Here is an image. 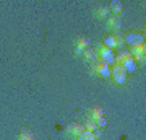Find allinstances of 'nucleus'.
<instances>
[{"label": "nucleus", "mask_w": 146, "mask_h": 140, "mask_svg": "<svg viewBox=\"0 0 146 140\" xmlns=\"http://www.w3.org/2000/svg\"><path fill=\"white\" fill-rule=\"evenodd\" d=\"M76 139L78 140H96V137H94V134L91 132V130H83Z\"/></svg>", "instance_id": "13"}, {"label": "nucleus", "mask_w": 146, "mask_h": 140, "mask_svg": "<svg viewBox=\"0 0 146 140\" xmlns=\"http://www.w3.org/2000/svg\"><path fill=\"white\" fill-rule=\"evenodd\" d=\"M89 44H91V41H89L88 36H78V38H76V46L81 47V49L89 47Z\"/></svg>", "instance_id": "12"}, {"label": "nucleus", "mask_w": 146, "mask_h": 140, "mask_svg": "<svg viewBox=\"0 0 146 140\" xmlns=\"http://www.w3.org/2000/svg\"><path fill=\"white\" fill-rule=\"evenodd\" d=\"M131 54H130V51H120L119 52V56L115 57V64L117 65H122L123 62H127V60H131Z\"/></svg>", "instance_id": "9"}, {"label": "nucleus", "mask_w": 146, "mask_h": 140, "mask_svg": "<svg viewBox=\"0 0 146 140\" xmlns=\"http://www.w3.org/2000/svg\"><path fill=\"white\" fill-rule=\"evenodd\" d=\"M122 67H123L125 73H127V72H135V68H136L135 60H133V59H131V60H127V62H123V64H122Z\"/></svg>", "instance_id": "14"}, {"label": "nucleus", "mask_w": 146, "mask_h": 140, "mask_svg": "<svg viewBox=\"0 0 146 140\" xmlns=\"http://www.w3.org/2000/svg\"><path fill=\"white\" fill-rule=\"evenodd\" d=\"M93 134H94V137L98 139V137H101V129H96V130H93Z\"/></svg>", "instance_id": "23"}, {"label": "nucleus", "mask_w": 146, "mask_h": 140, "mask_svg": "<svg viewBox=\"0 0 146 140\" xmlns=\"http://www.w3.org/2000/svg\"><path fill=\"white\" fill-rule=\"evenodd\" d=\"M107 26H109L110 29H114V31H119L120 28H122V18L119 15H110L107 18Z\"/></svg>", "instance_id": "5"}, {"label": "nucleus", "mask_w": 146, "mask_h": 140, "mask_svg": "<svg viewBox=\"0 0 146 140\" xmlns=\"http://www.w3.org/2000/svg\"><path fill=\"white\" fill-rule=\"evenodd\" d=\"M98 129V127H96V122H94L93 119H89L88 122H86V125H84V130H91V132H93V130H96Z\"/></svg>", "instance_id": "20"}, {"label": "nucleus", "mask_w": 146, "mask_h": 140, "mask_svg": "<svg viewBox=\"0 0 146 140\" xmlns=\"http://www.w3.org/2000/svg\"><path fill=\"white\" fill-rule=\"evenodd\" d=\"M83 54H84V57H86V59H93L94 56H96L91 47H86V49H83Z\"/></svg>", "instance_id": "21"}, {"label": "nucleus", "mask_w": 146, "mask_h": 140, "mask_svg": "<svg viewBox=\"0 0 146 140\" xmlns=\"http://www.w3.org/2000/svg\"><path fill=\"white\" fill-rule=\"evenodd\" d=\"M109 5L107 3H99V5L96 7V10H94V15L98 16V18H107L109 16Z\"/></svg>", "instance_id": "7"}, {"label": "nucleus", "mask_w": 146, "mask_h": 140, "mask_svg": "<svg viewBox=\"0 0 146 140\" xmlns=\"http://www.w3.org/2000/svg\"><path fill=\"white\" fill-rule=\"evenodd\" d=\"M101 60H102V62H104L106 65H112V64H115V54H114V52H110L107 57L101 59Z\"/></svg>", "instance_id": "17"}, {"label": "nucleus", "mask_w": 146, "mask_h": 140, "mask_svg": "<svg viewBox=\"0 0 146 140\" xmlns=\"http://www.w3.org/2000/svg\"><path fill=\"white\" fill-rule=\"evenodd\" d=\"M104 46L109 47V49H114V47H117L114 36H107V38H106V39H104Z\"/></svg>", "instance_id": "16"}, {"label": "nucleus", "mask_w": 146, "mask_h": 140, "mask_svg": "<svg viewBox=\"0 0 146 140\" xmlns=\"http://www.w3.org/2000/svg\"><path fill=\"white\" fill-rule=\"evenodd\" d=\"M93 70H94V73H98V75H101V77H104V78L110 77V68H109V65H106L102 60H101V62H98V64H94Z\"/></svg>", "instance_id": "4"}, {"label": "nucleus", "mask_w": 146, "mask_h": 140, "mask_svg": "<svg viewBox=\"0 0 146 140\" xmlns=\"http://www.w3.org/2000/svg\"><path fill=\"white\" fill-rule=\"evenodd\" d=\"M109 10L114 13V15H120L122 10H123V3L120 2V0H112L109 3Z\"/></svg>", "instance_id": "10"}, {"label": "nucleus", "mask_w": 146, "mask_h": 140, "mask_svg": "<svg viewBox=\"0 0 146 140\" xmlns=\"http://www.w3.org/2000/svg\"><path fill=\"white\" fill-rule=\"evenodd\" d=\"M75 54H76V56H80V54H83V49H81V47H75Z\"/></svg>", "instance_id": "22"}, {"label": "nucleus", "mask_w": 146, "mask_h": 140, "mask_svg": "<svg viewBox=\"0 0 146 140\" xmlns=\"http://www.w3.org/2000/svg\"><path fill=\"white\" fill-rule=\"evenodd\" d=\"M94 122H96V127H98V129H102V127H106V125H107L106 117H99V119H96Z\"/></svg>", "instance_id": "19"}, {"label": "nucleus", "mask_w": 146, "mask_h": 140, "mask_svg": "<svg viewBox=\"0 0 146 140\" xmlns=\"http://www.w3.org/2000/svg\"><path fill=\"white\" fill-rule=\"evenodd\" d=\"M130 54H131V57H135L136 60H143V62H145V54H146V46H145V42L135 44Z\"/></svg>", "instance_id": "2"}, {"label": "nucleus", "mask_w": 146, "mask_h": 140, "mask_svg": "<svg viewBox=\"0 0 146 140\" xmlns=\"http://www.w3.org/2000/svg\"><path fill=\"white\" fill-rule=\"evenodd\" d=\"M89 117H91L93 121L99 119V117H104V111H102V108L98 106V104H93V106L89 108Z\"/></svg>", "instance_id": "8"}, {"label": "nucleus", "mask_w": 146, "mask_h": 140, "mask_svg": "<svg viewBox=\"0 0 146 140\" xmlns=\"http://www.w3.org/2000/svg\"><path fill=\"white\" fill-rule=\"evenodd\" d=\"M110 52H112V49H109V47H106V46H102L99 49V56H101V59H104V57H107Z\"/></svg>", "instance_id": "18"}, {"label": "nucleus", "mask_w": 146, "mask_h": 140, "mask_svg": "<svg viewBox=\"0 0 146 140\" xmlns=\"http://www.w3.org/2000/svg\"><path fill=\"white\" fill-rule=\"evenodd\" d=\"M112 36H114V39H115V44H117V46H122V44L125 42V39H123V38H125V34H122L120 31H115L114 34H112Z\"/></svg>", "instance_id": "15"}, {"label": "nucleus", "mask_w": 146, "mask_h": 140, "mask_svg": "<svg viewBox=\"0 0 146 140\" xmlns=\"http://www.w3.org/2000/svg\"><path fill=\"white\" fill-rule=\"evenodd\" d=\"M18 140H34V135H33L31 129H28V127H23V129L20 130Z\"/></svg>", "instance_id": "11"}, {"label": "nucleus", "mask_w": 146, "mask_h": 140, "mask_svg": "<svg viewBox=\"0 0 146 140\" xmlns=\"http://www.w3.org/2000/svg\"><path fill=\"white\" fill-rule=\"evenodd\" d=\"M110 75L114 77V82L119 83V85L125 83V80H127V73H125V70H123V67H122V65H117V64H115V67L110 70Z\"/></svg>", "instance_id": "1"}, {"label": "nucleus", "mask_w": 146, "mask_h": 140, "mask_svg": "<svg viewBox=\"0 0 146 140\" xmlns=\"http://www.w3.org/2000/svg\"><path fill=\"white\" fill-rule=\"evenodd\" d=\"M125 42H128L130 46H135V44H140V42H145V36L141 33H128L125 34Z\"/></svg>", "instance_id": "3"}, {"label": "nucleus", "mask_w": 146, "mask_h": 140, "mask_svg": "<svg viewBox=\"0 0 146 140\" xmlns=\"http://www.w3.org/2000/svg\"><path fill=\"white\" fill-rule=\"evenodd\" d=\"M83 130H84V127L80 125L78 122H70V124H67V132L70 135H73V137H78Z\"/></svg>", "instance_id": "6"}]
</instances>
